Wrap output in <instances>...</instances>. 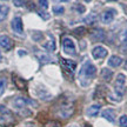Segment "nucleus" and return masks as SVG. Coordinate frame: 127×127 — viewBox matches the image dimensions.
<instances>
[{"label":"nucleus","instance_id":"1","mask_svg":"<svg viewBox=\"0 0 127 127\" xmlns=\"http://www.w3.org/2000/svg\"><path fill=\"white\" fill-rule=\"evenodd\" d=\"M96 75V67L94 65L86 60L85 63L82 64L81 68H80V72H79V81H80V85L82 87H87L91 81L93 80Z\"/></svg>","mask_w":127,"mask_h":127},{"label":"nucleus","instance_id":"2","mask_svg":"<svg viewBox=\"0 0 127 127\" xmlns=\"http://www.w3.org/2000/svg\"><path fill=\"white\" fill-rule=\"evenodd\" d=\"M125 82H126V77L124 75L123 73L118 74V77L115 79V82H114V91H115V94L118 95V98H123L124 95V91H125Z\"/></svg>","mask_w":127,"mask_h":127},{"label":"nucleus","instance_id":"3","mask_svg":"<svg viewBox=\"0 0 127 127\" xmlns=\"http://www.w3.org/2000/svg\"><path fill=\"white\" fill-rule=\"evenodd\" d=\"M61 42H63V50L66 54L75 55V53H77V51H75V44H74V41L71 38L65 36V38H63Z\"/></svg>","mask_w":127,"mask_h":127},{"label":"nucleus","instance_id":"4","mask_svg":"<svg viewBox=\"0 0 127 127\" xmlns=\"http://www.w3.org/2000/svg\"><path fill=\"white\" fill-rule=\"evenodd\" d=\"M11 28L14 33H17L19 35H23L24 34V25H23V20L20 17H14L11 21Z\"/></svg>","mask_w":127,"mask_h":127},{"label":"nucleus","instance_id":"5","mask_svg":"<svg viewBox=\"0 0 127 127\" xmlns=\"http://www.w3.org/2000/svg\"><path fill=\"white\" fill-rule=\"evenodd\" d=\"M0 46L4 48L5 51H9L13 47V41L6 34H0Z\"/></svg>","mask_w":127,"mask_h":127},{"label":"nucleus","instance_id":"6","mask_svg":"<svg viewBox=\"0 0 127 127\" xmlns=\"http://www.w3.org/2000/svg\"><path fill=\"white\" fill-rule=\"evenodd\" d=\"M28 104V100L23 98V96H18V98H15V99L12 101V105H13V107L15 109H18V111H21V109H25L26 108V106Z\"/></svg>","mask_w":127,"mask_h":127},{"label":"nucleus","instance_id":"7","mask_svg":"<svg viewBox=\"0 0 127 127\" xmlns=\"http://www.w3.org/2000/svg\"><path fill=\"white\" fill-rule=\"evenodd\" d=\"M115 14H117L115 9H107V11H105L104 13L101 14V17H100V19H101V23H104V24L112 23Z\"/></svg>","mask_w":127,"mask_h":127},{"label":"nucleus","instance_id":"8","mask_svg":"<svg viewBox=\"0 0 127 127\" xmlns=\"http://www.w3.org/2000/svg\"><path fill=\"white\" fill-rule=\"evenodd\" d=\"M107 54H108V51L106 50L105 47H101V46H96L92 51V55H93L94 59H102Z\"/></svg>","mask_w":127,"mask_h":127},{"label":"nucleus","instance_id":"9","mask_svg":"<svg viewBox=\"0 0 127 127\" xmlns=\"http://www.w3.org/2000/svg\"><path fill=\"white\" fill-rule=\"evenodd\" d=\"M47 36H48V40L44 42L42 47H44L46 51H48V52H54V51L57 50V44H55V39H54V38H53L52 35H51V34H48Z\"/></svg>","mask_w":127,"mask_h":127},{"label":"nucleus","instance_id":"10","mask_svg":"<svg viewBox=\"0 0 127 127\" xmlns=\"http://www.w3.org/2000/svg\"><path fill=\"white\" fill-rule=\"evenodd\" d=\"M101 117L105 118L107 121L113 124L114 121H115V111L112 108H106L101 112Z\"/></svg>","mask_w":127,"mask_h":127},{"label":"nucleus","instance_id":"11","mask_svg":"<svg viewBox=\"0 0 127 127\" xmlns=\"http://www.w3.org/2000/svg\"><path fill=\"white\" fill-rule=\"evenodd\" d=\"M61 64H63V67L69 73H73L77 68V64L72 61V60H68V59H61Z\"/></svg>","mask_w":127,"mask_h":127},{"label":"nucleus","instance_id":"12","mask_svg":"<svg viewBox=\"0 0 127 127\" xmlns=\"http://www.w3.org/2000/svg\"><path fill=\"white\" fill-rule=\"evenodd\" d=\"M121 64H123V58H120L118 55H112L108 59V66L111 67H119Z\"/></svg>","mask_w":127,"mask_h":127},{"label":"nucleus","instance_id":"13","mask_svg":"<svg viewBox=\"0 0 127 127\" xmlns=\"http://www.w3.org/2000/svg\"><path fill=\"white\" fill-rule=\"evenodd\" d=\"M100 105H92V106H90L88 108H87L86 111V114L88 115V117H96L98 114H99L100 112Z\"/></svg>","mask_w":127,"mask_h":127},{"label":"nucleus","instance_id":"14","mask_svg":"<svg viewBox=\"0 0 127 127\" xmlns=\"http://www.w3.org/2000/svg\"><path fill=\"white\" fill-rule=\"evenodd\" d=\"M92 38L95 41H102L105 39V32L102 30H100V28H96V30L92 32Z\"/></svg>","mask_w":127,"mask_h":127},{"label":"nucleus","instance_id":"15","mask_svg":"<svg viewBox=\"0 0 127 127\" xmlns=\"http://www.w3.org/2000/svg\"><path fill=\"white\" fill-rule=\"evenodd\" d=\"M9 12V7L7 5L0 4V23L4 21L5 19L7 18V14Z\"/></svg>","mask_w":127,"mask_h":127},{"label":"nucleus","instance_id":"16","mask_svg":"<svg viewBox=\"0 0 127 127\" xmlns=\"http://www.w3.org/2000/svg\"><path fill=\"white\" fill-rule=\"evenodd\" d=\"M35 93H36V95H38L40 99L47 100V99H51V98H52V94H51L46 88H44V87H41V91H36Z\"/></svg>","mask_w":127,"mask_h":127},{"label":"nucleus","instance_id":"17","mask_svg":"<svg viewBox=\"0 0 127 127\" xmlns=\"http://www.w3.org/2000/svg\"><path fill=\"white\" fill-rule=\"evenodd\" d=\"M101 78L105 81H111V79L113 78V72L108 68H102L101 69Z\"/></svg>","mask_w":127,"mask_h":127},{"label":"nucleus","instance_id":"18","mask_svg":"<svg viewBox=\"0 0 127 127\" xmlns=\"http://www.w3.org/2000/svg\"><path fill=\"white\" fill-rule=\"evenodd\" d=\"M13 80H14V82H15L17 87H18V88H20V90H24V88L26 87V82L24 81L21 78H19V77H15V75H13Z\"/></svg>","mask_w":127,"mask_h":127},{"label":"nucleus","instance_id":"19","mask_svg":"<svg viewBox=\"0 0 127 127\" xmlns=\"http://www.w3.org/2000/svg\"><path fill=\"white\" fill-rule=\"evenodd\" d=\"M119 125H120V127H127V115H121L120 117Z\"/></svg>","mask_w":127,"mask_h":127},{"label":"nucleus","instance_id":"20","mask_svg":"<svg viewBox=\"0 0 127 127\" xmlns=\"http://www.w3.org/2000/svg\"><path fill=\"white\" fill-rule=\"evenodd\" d=\"M65 12V8L63 6H54L53 7V13L54 14H63Z\"/></svg>","mask_w":127,"mask_h":127},{"label":"nucleus","instance_id":"21","mask_svg":"<svg viewBox=\"0 0 127 127\" xmlns=\"http://www.w3.org/2000/svg\"><path fill=\"white\" fill-rule=\"evenodd\" d=\"M85 32H86V28L84 27V26H80V27H78L74 30V33L77 34V35H82V34H85Z\"/></svg>","mask_w":127,"mask_h":127},{"label":"nucleus","instance_id":"22","mask_svg":"<svg viewBox=\"0 0 127 127\" xmlns=\"http://www.w3.org/2000/svg\"><path fill=\"white\" fill-rule=\"evenodd\" d=\"M39 4H40V6L42 8L45 9L48 8V0H39Z\"/></svg>","mask_w":127,"mask_h":127},{"label":"nucleus","instance_id":"23","mask_svg":"<svg viewBox=\"0 0 127 127\" xmlns=\"http://www.w3.org/2000/svg\"><path fill=\"white\" fill-rule=\"evenodd\" d=\"M13 4L17 7H23L24 5H25V1L24 0H13Z\"/></svg>","mask_w":127,"mask_h":127},{"label":"nucleus","instance_id":"24","mask_svg":"<svg viewBox=\"0 0 127 127\" xmlns=\"http://www.w3.org/2000/svg\"><path fill=\"white\" fill-rule=\"evenodd\" d=\"M46 127H61L58 121H50L48 124H46Z\"/></svg>","mask_w":127,"mask_h":127},{"label":"nucleus","instance_id":"25","mask_svg":"<svg viewBox=\"0 0 127 127\" xmlns=\"http://www.w3.org/2000/svg\"><path fill=\"white\" fill-rule=\"evenodd\" d=\"M38 57H39V59L41 60V63H48V61H51V58L50 57H47V55H45V57H41L39 53H38Z\"/></svg>","mask_w":127,"mask_h":127},{"label":"nucleus","instance_id":"26","mask_svg":"<svg viewBox=\"0 0 127 127\" xmlns=\"http://www.w3.org/2000/svg\"><path fill=\"white\" fill-rule=\"evenodd\" d=\"M5 87H6V82H5L4 80H0V96H1L2 93H4Z\"/></svg>","mask_w":127,"mask_h":127},{"label":"nucleus","instance_id":"27","mask_svg":"<svg viewBox=\"0 0 127 127\" xmlns=\"http://www.w3.org/2000/svg\"><path fill=\"white\" fill-rule=\"evenodd\" d=\"M94 19H95V17H94V15H88V18H86V19H85V23H87V24H91V23H93V21H94Z\"/></svg>","mask_w":127,"mask_h":127},{"label":"nucleus","instance_id":"28","mask_svg":"<svg viewBox=\"0 0 127 127\" xmlns=\"http://www.w3.org/2000/svg\"><path fill=\"white\" fill-rule=\"evenodd\" d=\"M121 35H123V36H121V41H124V42H126V41H127V31L124 32V33L121 34Z\"/></svg>","mask_w":127,"mask_h":127},{"label":"nucleus","instance_id":"29","mask_svg":"<svg viewBox=\"0 0 127 127\" xmlns=\"http://www.w3.org/2000/svg\"><path fill=\"white\" fill-rule=\"evenodd\" d=\"M78 11H79L80 13H84V12H85V7L81 6V5H78Z\"/></svg>","mask_w":127,"mask_h":127},{"label":"nucleus","instance_id":"30","mask_svg":"<svg viewBox=\"0 0 127 127\" xmlns=\"http://www.w3.org/2000/svg\"><path fill=\"white\" fill-rule=\"evenodd\" d=\"M68 127H79V126H78V125H69Z\"/></svg>","mask_w":127,"mask_h":127},{"label":"nucleus","instance_id":"31","mask_svg":"<svg viewBox=\"0 0 127 127\" xmlns=\"http://www.w3.org/2000/svg\"><path fill=\"white\" fill-rule=\"evenodd\" d=\"M55 1H64V2H66V1H69V0H55Z\"/></svg>","mask_w":127,"mask_h":127},{"label":"nucleus","instance_id":"32","mask_svg":"<svg viewBox=\"0 0 127 127\" xmlns=\"http://www.w3.org/2000/svg\"><path fill=\"white\" fill-rule=\"evenodd\" d=\"M2 60V55H1V52H0V61Z\"/></svg>","mask_w":127,"mask_h":127},{"label":"nucleus","instance_id":"33","mask_svg":"<svg viewBox=\"0 0 127 127\" xmlns=\"http://www.w3.org/2000/svg\"><path fill=\"white\" fill-rule=\"evenodd\" d=\"M125 68H126V69H127V61H126V63H125Z\"/></svg>","mask_w":127,"mask_h":127},{"label":"nucleus","instance_id":"34","mask_svg":"<svg viewBox=\"0 0 127 127\" xmlns=\"http://www.w3.org/2000/svg\"><path fill=\"white\" fill-rule=\"evenodd\" d=\"M85 127H91V126L90 125H85Z\"/></svg>","mask_w":127,"mask_h":127},{"label":"nucleus","instance_id":"35","mask_svg":"<svg viewBox=\"0 0 127 127\" xmlns=\"http://www.w3.org/2000/svg\"><path fill=\"white\" fill-rule=\"evenodd\" d=\"M85 1H86V2H90V1H91V0H85Z\"/></svg>","mask_w":127,"mask_h":127},{"label":"nucleus","instance_id":"36","mask_svg":"<svg viewBox=\"0 0 127 127\" xmlns=\"http://www.w3.org/2000/svg\"><path fill=\"white\" fill-rule=\"evenodd\" d=\"M109 1H115V0H109Z\"/></svg>","mask_w":127,"mask_h":127}]
</instances>
